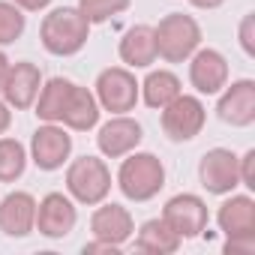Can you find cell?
I'll return each mask as SVG.
<instances>
[{"label": "cell", "mask_w": 255, "mask_h": 255, "mask_svg": "<svg viewBox=\"0 0 255 255\" xmlns=\"http://www.w3.org/2000/svg\"><path fill=\"white\" fill-rule=\"evenodd\" d=\"M69 90H72V81H66V78H51V81L42 87V93H39L36 117L45 120V123H57V120L63 117V108H66Z\"/></svg>", "instance_id": "obj_21"}, {"label": "cell", "mask_w": 255, "mask_h": 255, "mask_svg": "<svg viewBox=\"0 0 255 255\" xmlns=\"http://www.w3.org/2000/svg\"><path fill=\"white\" fill-rule=\"evenodd\" d=\"M237 168H240V183L255 189V150H246L240 159H237Z\"/></svg>", "instance_id": "obj_26"}, {"label": "cell", "mask_w": 255, "mask_h": 255, "mask_svg": "<svg viewBox=\"0 0 255 255\" xmlns=\"http://www.w3.org/2000/svg\"><path fill=\"white\" fill-rule=\"evenodd\" d=\"M117 186L129 201H150L165 186V168L153 153H132L117 171Z\"/></svg>", "instance_id": "obj_3"}, {"label": "cell", "mask_w": 255, "mask_h": 255, "mask_svg": "<svg viewBox=\"0 0 255 255\" xmlns=\"http://www.w3.org/2000/svg\"><path fill=\"white\" fill-rule=\"evenodd\" d=\"M96 102L105 111H114V114L132 111L135 102H138V81H135V75L120 69V66L102 69L99 78H96Z\"/></svg>", "instance_id": "obj_5"}, {"label": "cell", "mask_w": 255, "mask_h": 255, "mask_svg": "<svg viewBox=\"0 0 255 255\" xmlns=\"http://www.w3.org/2000/svg\"><path fill=\"white\" fill-rule=\"evenodd\" d=\"M96 144H99V150L108 159H120V156L132 153L141 144V123L132 120V117H126V114H117L99 129Z\"/></svg>", "instance_id": "obj_12"}, {"label": "cell", "mask_w": 255, "mask_h": 255, "mask_svg": "<svg viewBox=\"0 0 255 255\" xmlns=\"http://www.w3.org/2000/svg\"><path fill=\"white\" fill-rule=\"evenodd\" d=\"M252 24H255V18H252V15H246V18L240 21V45H243V51H246L249 57H255V42H252Z\"/></svg>", "instance_id": "obj_28"}, {"label": "cell", "mask_w": 255, "mask_h": 255, "mask_svg": "<svg viewBox=\"0 0 255 255\" xmlns=\"http://www.w3.org/2000/svg\"><path fill=\"white\" fill-rule=\"evenodd\" d=\"M78 222V213H75V204L63 195V192H48L39 204H36V228L39 234L57 240V237H66Z\"/></svg>", "instance_id": "obj_11"}, {"label": "cell", "mask_w": 255, "mask_h": 255, "mask_svg": "<svg viewBox=\"0 0 255 255\" xmlns=\"http://www.w3.org/2000/svg\"><path fill=\"white\" fill-rule=\"evenodd\" d=\"M39 84H42V72L36 63L30 60H21V63H12L9 72H6V81H3V96L9 108L15 111H24L36 102L39 96Z\"/></svg>", "instance_id": "obj_10"}, {"label": "cell", "mask_w": 255, "mask_h": 255, "mask_svg": "<svg viewBox=\"0 0 255 255\" xmlns=\"http://www.w3.org/2000/svg\"><path fill=\"white\" fill-rule=\"evenodd\" d=\"M198 177L201 186L210 195H225L234 186H240V168H237V156L225 147H213L201 156L198 162Z\"/></svg>", "instance_id": "obj_7"}, {"label": "cell", "mask_w": 255, "mask_h": 255, "mask_svg": "<svg viewBox=\"0 0 255 255\" xmlns=\"http://www.w3.org/2000/svg\"><path fill=\"white\" fill-rule=\"evenodd\" d=\"M180 246V234L165 222V219H147L135 237V249L150 252V255H171Z\"/></svg>", "instance_id": "obj_20"}, {"label": "cell", "mask_w": 255, "mask_h": 255, "mask_svg": "<svg viewBox=\"0 0 255 255\" xmlns=\"http://www.w3.org/2000/svg\"><path fill=\"white\" fill-rule=\"evenodd\" d=\"M12 3L18 9H27V12H39V9H45L51 3V0H12Z\"/></svg>", "instance_id": "obj_30"}, {"label": "cell", "mask_w": 255, "mask_h": 255, "mask_svg": "<svg viewBox=\"0 0 255 255\" xmlns=\"http://www.w3.org/2000/svg\"><path fill=\"white\" fill-rule=\"evenodd\" d=\"M138 87L144 90V102H147L150 108H165L174 96H180V81H177V75H174V72H165V69L150 72V75L144 78V84H138Z\"/></svg>", "instance_id": "obj_22"}, {"label": "cell", "mask_w": 255, "mask_h": 255, "mask_svg": "<svg viewBox=\"0 0 255 255\" xmlns=\"http://www.w3.org/2000/svg\"><path fill=\"white\" fill-rule=\"evenodd\" d=\"M36 228V201L30 192H9L0 201V231L9 237H27Z\"/></svg>", "instance_id": "obj_15"}, {"label": "cell", "mask_w": 255, "mask_h": 255, "mask_svg": "<svg viewBox=\"0 0 255 255\" xmlns=\"http://www.w3.org/2000/svg\"><path fill=\"white\" fill-rule=\"evenodd\" d=\"M96 120H99V102H96V96L87 87L72 84L60 123H66L69 129H75V132H87V129L96 126Z\"/></svg>", "instance_id": "obj_18"}, {"label": "cell", "mask_w": 255, "mask_h": 255, "mask_svg": "<svg viewBox=\"0 0 255 255\" xmlns=\"http://www.w3.org/2000/svg\"><path fill=\"white\" fill-rule=\"evenodd\" d=\"M27 168V150L15 138H0V183H15Z\"/></svg>", "instance_id": "obj_23"}, {"label": "cell", "mask_w": 255, "mask_h": 255, "mask_svg": "<svg viewBox=\"0 0 255 255\" xmlns=\"http://www.w3.org/2000/svg\"><path fill=\"white\" fill-rule=\"evenodd\" d=\"M30 153H33V162H36L39 171H57L72 153V138L60 129V126L45 123L30 138Z\"/></svg>", "instance_id": "obj_8"}, {"label": "cell", "mask_w": 255, "mask_h": 255, "mask_svg": "<svg viewBox=\"0 0 255 255\" xmlns=\"http://www.w3.org/2000/svg\"><path fill=\"white\" fill-rule=\"evenodd\" d=\"M228 255H252L255 252V237H228L225 240V246H222Z\"/></svg>", "instance_id": "obj_27"}, {"label": "cell", "mask_w": 255, "mask_h": 255, "mask_svg": "<svg viewBox=\"0 0 255 255\" xmlns=\"http://www.w3.org/2000/svg\"><path fill=\"white\" fill-rule=\"evenodd\" d=\"M225 237H255V201L249 195H231L216 213Z\"/></svg>", "instance_id": "obj_17"}, {"label": "cell", "mask_w": 255, "mask_h": 255, "mask_svg": "<svg viewBox=\"0 0 255 255\" xmlns=\"http://www.w3.org/2000/svg\"><path fill=\"white\" fill-rule=\"evenodd\" d=\"M162 219L183 237H198L204 228H207V204L198 198V195H174L165 201V210H162Z\"/></svg>", "instance_id": "obj_9"}, {"label": "cell", "mask_w": 255, "mask_h": 255, "mask_svg": "<svg viewBox=\"0 0 255 255\" xmlns=\"http://www.w3.org/2000/svg\"><path fill=\"white\" fill-rule=\"evenodd\" d=\"M84 252H111V255H117V252H120V246L105 243V240H93V243H84Z\"/></svg>", "instance_id": "obj_29"}, {"label": "cell", "mask_w": 255, "mask_h": 255, "mask_svg": "<svg viewBox=\"0 0 255 255\" xmlns=\"http://www.w3.org/2000/svg\"><path fill=\"white\" fill-rule=\"evenodd\" d=\"M162 111V129L171 141H189L204 126V105L195 96H174Z\"/></svg>", "instance_id": "obj_6"}, {"label": "cell", "mask_w": 255, "mask_h": 255, "mask_svg": "<svg viewBox=\"0 0 255 255\" xmlns=\"http://www.w3.org/2000/svg\"><path fill=\"white\" fill-rule=\"evenodd\" d=\"M156 42H153V27L147 24H135L123 33L120 39V60L123 63H129L135 69H144L156 60Z\"/></svg>", "instance_id": "obj_19"}, {"label": "cell", "mask_w": 255, "mask_h": 255, "mask_svg": "<svg viewBox=\"0 0 255 255\" xmlns=\"http://www.w3.org/2000/svg\"><path fill=\"white\" fill-rule=\"evenodd\" d=\"M87 36H90V24L78 12V6H60V9L48 12L39 27V39H42L45 51L57 54V57L78 54L87 45Z\"/></svg>", "instance_id": "obj_1"}, {"label": "cell", "mask_w": 255, "mask_h": 255, "mask_svg": "<svg viewBox=\"0 0 255 255\" xmlns=\"http://www.w3.org/2000/svg\"><path fill=\"white\" fill-rule=\"evenodd\" d=\"M123 9H129V0H81L78 3V12L87 18V24H102Z\"/></svg>", "instance_id": "obj_24"}, {"label": "cell", "mask_w": 255, "mask_h": 255, "mask_svg": "<svg viewBox=\"0 0 255 255\" xmlns=\"http://www.w3.org/2000/svg\"><path fill=\"white\" fill-rule=\"evenodd\" d=\"M90 231H93L96 240L123 246L126 240L132 237L135 222H132V216H129V210H126V207H120V204H102L90 216Z\"/></svg>", "instance_id": "obj_16"}, {"label": "cell", "mask_w": 255, "mask_h": 255, "mask_svg": "<svg viewBox=\"0 0 255 255\" xmlns=\"http://www.w3.org/2000/svg\"><path fill=\"white\" fill-rule=\"evenodd\" d=\"M153 42H156V54L162 60L183 63V60H189L198 51L201 27L195 24V18L183 15V12H171L153 27Z\"/></svg>", "instance_id": "obj_2"}, {"label": "cell", "mask_w": 255, "mask_h": 255, "mask_svg": "<svg viewBox=\"0 0 255 255\" xmlns=\"http://www.w3.org/2000/svg\"><path fill=\"white\" fill-rule=\"evenodd\" d=\"M6 72H9V60H6V54L0 51V93H3V81H6Z\"/></svg>", "instance_id": "obj_33"}, {"label": "cell", "mask_w": 255, "mask_h": 255, "mask_svg": "<svg viewBox=\"0 0 255 255\" xmlns=\"http://www.w3.org/2000/svg\"><path fill=\"white\" fill-rule=\"evenodd\" d=\"M9 120H12V114H9V105H3V102H0V135H3V132L9 129Z\"/></svg>", "instance_id": "obj_31"}, {"label": "cell", "mask_w": 255, "mask_h": 255, "mask_svg": "<svg viewBox=\"0 0 255 255\" xmlns=\"http://www.w3.org/2000/svg\"><path fill=\"white\" fill-rule=\"evenodd\" d=\"M189 81L198 93H219L228 84V63L216 48H201L192 54L189 63Z\"/></svg>", "instance_id": "obj_14"}, {"label": "cell", "mask_w": 255, "mask_h": 255, "mask_svg": "<svg viewBox=\"0 0 255 255\" xmlns=\"http://www.w3.org/2000/svg\"><path fill=\"white\" fill-rule=\"evenodd\" d=\"M219 120L228 126H249L255 123V81L240 78L219 96Z\"/></svg>", "instance_id": "obj_13"}, {"label": "cell", "mask_w": 255, "mask_h": 255, "mask_svg": "<svg viewBox=\"0 0 255 255\" xmlns=\"http://www.w3.org/2000/svg\"><path fill=\"white\" fill-rule=\"evenodd\" d=\"M24 33V15L15 3L0 0V45H9L15 39H21Z\"/></svg>", "instance_id": "obj_25"}, {"label": "cell", "mask_w": 255, "mask_h": 255, "mask_svg": "<svg viewBox=\"0 0 255 255\" xmlns=\"http://www.w3.org/2000/svg\"><path fill=\"white\" fill-rule=\"evenodd\" d=\"M66 189L81 204H102L111 192V171L96 156H81L66 168Z\"/></svg>", "instance_id": "obj_4"}, {"label": "cell", "mask_w": 255, "mask_h": 255, "mask_svg": "<svg viewBox=\"0 0 255 255\" xmlns=\"http://www.w3.org/2000/svg\"><path fill=\"white\" fill-rule=\"evenodd\" d=\"M192 6H198V9H216V6H222L225 0H189Z\"/></svg>", "instance_id": "obj_32"}]
</instances>
